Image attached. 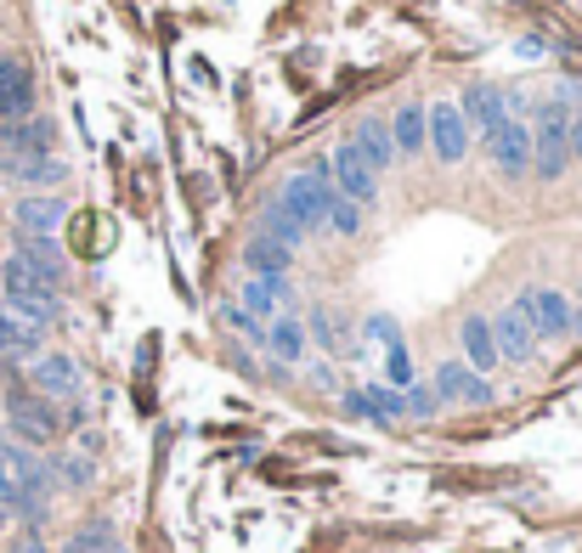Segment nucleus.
Listing matches in <instances>:
<instances>
[{
	"label": "nucleus",
	"mask_w": 582,
	"mask_h": 553,
	"mask_svg": "<svg viewBox=\"0 0 582 553\" xmlns=\"http://www.w3.org/2000/svg\"><path fill=\"white\" fill-rule=\"evenodd\" d=\"M526 130H532V175H537V181H560V175L571 169V153H565L571 108H565V97H549Z\"/></svg>",
	"instance_id": "f257e3e1"
},
{
	"label": "nucleus",
	"mask_w": 582,
	"mask_h": 553,
	"mask_svg": "<svg viewBox=\"0 0 582 553\" xmlns=\"http://www.w3.org/2000/svg\"><path fill=\"white\" fill-rule=\"evenodd\" d=\"M278 204H283L305 232H317V226L328 221V204H334V181H328V164H311V169L289 175L283 193H278Z\"/></svg>",
	"instance_id": "f03ea898"
},
{
	"label": "nucleus",
	"mask_w": 582,
	"mask_h": 553,
	"mask_svg": "<svg viewBox=\"0 0 582 553\" xmlns=\"http://www.w3.org/2000/svg\"><path fill=\"white\" fill-rule=\"evenodd\" d=\"M0 283H7V311H18L29 328H46V322H57V289H46L40 276H29L18 260H7V271H0Z\"/></svg>",
	"instance_id": "7ed1b4c3"
},
{
	"label": "nucleus",
	"mask_w": 582,
	"mask_h": 553,
	"mask_svg": "<svg viewBox=\"0 0 582 553\" xmlns=\"http://www.w3.org/2000/svg\"><path fill=\"white\" fill-rule=\"evenodd\" d=\"M7 418H12V435L23 446H51L62 435V418L51 413V401L46 396H29V390H12L7 396Z\"/></svg>",
	"instance_id": "20e7f679"
},
{
	"label": "nucleus",
	"mask_w": 582,
	"mask_h": 553,
	"mask_svg": "<svg viewBox=\"0 0 582 553\" xmlns=\"http://www.w3.org/2000/svg\"><path fill=\"white\" fill-rule=\"evenodd\" d=\"M425 147H436V164H464V153H469V125H464L458 103L425 108Z\"/></svg>",
	"instance_id": "39448f33"
},
{
	"label": "nucleus",
	"mask_w": 582,
	"mask_h": 553,
	"mask_svg": "<svg viewBox=\"0 0 582 553\" xmlns=\"http://www.w3.org/2000/svg\"><path fill=\"white\" fill-rule=\"evenodd\" d=\"M328 181H334V193H340V198H351L357 210H374V204H379V175L357 158V147H351V142H346L334 158H328Z\"/></svg>",
	"instance_id": "423d86ee"
},
{
	"label": "nucleus",
	"mask_w": 582,
	"mask_h": 553,
	"mask_svg": "<svg viewBox=\"0 0 582 553\" xmlns=\"http://www.w3.org/2000/svg\"><path fill=\"white\" fill-rule=\"evenodd\" d=\"M492 345H497V361H532V350H537V328H532V317H526V294L492 322Z\"/></svg>",
	"instance_id": "0eeeda50"
},
{
	"label": "nucleus",
	"mask_w": 582,
	"mask_h": 553,
	"mask_svg": "<svg viewBox=\"0 0 582 553\" xmlns=\"http://www.w3.org/2000/svg\"><path fill=\"white\" fill-rule=\"evenodd\" d=\"M486 153L497 158V169H504L510 181H521L532 169V130H526V119H504L486 136Z\"/></svg>",
	"instance_id": "6e6552de"
},
{
	"label": "nucleus",
	"mask_w": 582,
	"mask_h": 553,
	"mask_svg": "<svg viewBox=\"0 0 582 553\" xmlns=\"http://www.w3.org/2000/svg\"><path fill=\"white\" fill-rule=\"evenodd\" d=\"M430 396H436L442 407H453V401H464V407H486V401H492V385H486L481 373H469L464 361H442V367H436Z\"/></svg>",
	"instance_id": "1a4fd4ad"
},
{
	"label": "nucleus",
	"mask_w": 582,
	"mask_h": 553,
	"mask_svg": "<svg viewBox=\"0 0 582 553\" xmlns=\"http://www.w3.org/2000/svg\"><path fill=\"white\" fill-rule=\"evenodd\" d=\"M35 114V74L18 57H0V125H18Z\"/></svg>",
	"instance_id": "9d476101"
},
{
	"label": "nucleus",
	"mask_w": 582,
	"mask_h": 553,
	"mask_svg": "<svg viewBox=\"0 0 582 553\" xmlns=\"http://www.w3.org/2000/svg\"><path fill=\"white\" fill-rule=\"evenodd\" d=\"M458 114H464V125L481 130V142H486L497 125L510 119V97H504L497 85H469V90H464V103H458Z\"/></svg>",
	"instance_id": "9b49d317"
},
{
	"label": "nucleus",
	"mask_w": 582,
	"mask_h": 553,
	"mask_svg": "<svg viewBox=\"0 0 582 553\" xmlns=\"http://www.w3.org/2000/svg\"><path fill=\"white\" fill-rule=\"evenodd\" d=\"M35 396H46V401H74L79 396V361L74 356H35Z\"/></svg>",
	"instance_id": "f8f14e48"
},
{
	"label": "nucleus",
	"mask_w": 582,
	"mask_h": 553,
	"mask_svg": "<svg viewBox=\"0 0 582 553\" xmlns=\"http://www.w3.org/2000/svg\"><path fill=\"white\" fill-rule=\"evenodd\" d=\"M29 276H40L46 289H62V276H68V260L57 254V243L51 237H23L18 232V254H12Z\"/></svg>",
	"instance_id": "ddd939ff"
},
{
	"label": "nucleus",
	"mask_w": 582,
	"mask_h": 553,
	"mask_svg": "<svg viewBox=\"0 0 582 553\" xmlns=\"http://www.w3.org/2000/svg\"><path fill=\"white\" fill-rule=\"evenodd\" d=\"M526 317H532V328H537V339H560V333H571V300L560 294V289H532L526 294Z\"/></svg>",
	"instance_id": "4468645a"
},
{
	"label": "nucleus",
	"mask_w": 582,
	"mask_h": 553,
	"mask_svg": "<svg viewBox=\"0 0 582 553\" xmlns=\"http://www.w3.org/2000/svg\"><path fill=\"white\" fill-rule=\"evenodd\" d=\"M51 136H57L51 119H18V125L0 130V147H7L12 158H46L51 153Z\"/></svg>",
	"instance_id": "2eb2a0df"
},
{
	"label": "nucleus",
	"mask_w": 582,
	"mask_h": 553,
	"mask_svg": "<svg viewBox=\"0 0 582 553\" xmlns=\"http://www.w3.org/2000/svg\"><path fill=\"white\" fill-rule=\"evenodd\" d=\"M12 215H18V232H23V237H51V232L62 226L68 204H62V198H51V193H35V198H23Z\"/></svg>",
	"instance_id": "dca6fc26"
},
{
	"label": "nucleus",
	"mask_w": 582,
	"mask_h": 553,
	"mask_svg": "<svg viewBox=\"0 0 582 553\" xmlns=\"http://www.w3.org/2000/svg\"><path fill=\"white\" fill-rule=\"evenodd\" d=\"M283 300H289V276H249V283H243V305H237V311H249L255 322H272Z\"/></svg>",
	"instance_id": "f3484780"
},
{
	"label": "nucleus",
	"mask_w": 582,
	"mask_h": 553,
	"mask_svg": "<svg viewBox=\"0 0 582 553\" xmlns=\"http://www.w3.org/2000/svg\"><path fill=\"white\" fill-rule=\"evenodd\" d=\"M458 345H464V356H469V361H464L469 373L486 379V367H497V345H492V322H486V317H464Z\"/></svg>",
	"instance_id": "a211bd4d"
},
{
	"label": "nucleus",
	"mask_w": 582,
	"mask_h": 553,
	"mask_svg": "<svg viewBox=\"0 0 582 553\" xmlns=\"http://www.w3.org/2000/svg\"><path fill=\"white\" fill-rule=\"evenodd\" d=\"M351 147H357V158L374 169V175H385L390 164H396V147H390V130L379 125V119H362L357 125V136H351Z\"/></svg>",
	"instance_id": "6ab92c4d"
},
{
	"label": "nucleus",
	"mask_w": 582,
	"mask_h": 553,
	"mask_svg": "<svg viewBox=\"0 0 582 553\" xmlns=\"http://www.w3.org/2000/svg\"><path fill=\"white\" fill-rule=\"evenodd\" d=\"M305 322L300 317H272L266 322V350L278 356V361H305Z\"/></svg>",
	"instance_id": "aec40b11"
},
{
	"label": "nucleus",
	"mask_w": 582,
	"mask_h": 553,
	"mask_svg": "<svg viewBox=\"0 0 582 553\" xmlns=\"http://www.w3.org/2000/svg\"><path fill=\"white\" fill-rule=\"evenodd\" d=\"M385 130H390V147H396V158L425 153V108H396Z\"/></svg>",
	"instance_id": "412c9836"
},
{
	"label": "nucleus",
	"mask_w": 582,
	"mask_h": 553,
	"mask_svg": "<svg viewBox=\"0 0 582 553\" xmlns=\"http://www.w3.org/2000/svg\"><path fill=\"white\" fill-rule=\"evenodd\" d=\"M243 265H249V276H289L294 249H283V243H272V237H255V243L243 249Z\"/></svg>",
	"instance_id": "4be33fe9"
},
{
	"label": "nucleus",
	"mask_w": 582,
	"mask_h": 553,
	"mask_svg": "<svg viewBox=\"0 0 582 553\" xmlns=\"http://www.w3.org/2000/svg\"><path fill=\"white\" fill-rule=\"evenodd\" d=\"M261 237H272V243H283V249H300V243H305V226L272 198V204L261 210Z\"/></svg>",
	"instance_id": "5701e85b"
},
{
	"label": "nucleus",
	"mask_w": 582,
	"mask_h": 553,
	"mask_svg": "<svg viewBox=\"0 0 582 553\" xmlns=\"http://www.w3.org/2000/svg\"><path fill=\"white\" fill-rule=\"evenodd\" d=\"M12 175H18V181H29V187H57V181L68 175V164L46 153V158H23V164H18Z\"/></svg>",
	"instance_id": "b1692460"
},
{
	"label": "nucleus",
	"mask_w": 582,
	"mask_h": 553,
	"mask_svg": "<svg viewBox=\"0 0 582 553\" xmlns=\"http://www.w3.org/2000/svg\"><path fill=\"white\" fill-rule=\"evenodd\" d=\"M103 547H114V525L108 520H91L86 531H74L62 542V553H103Z\"/></svg>",
	"instance_id": "393cba45"
},
{
	"label": "nucleus",
	"mask_w": 582,
	"mask_h": 553,
	"mask_svg": "<svg viewBox=\"0 0 582 553\" xmlns=\"http://www.w3.org/2000/svg\"><path fill=\"white\" fill-rule=\"evenodd\" d=\"M362 401H368V418H401L407 413L401 407V390H390V385H368Z\"/></svg>",
	"instance_id": "a878e982"
},
{
	"label": "nucleus",
	"mask_w": 582,
	"mask_h": 553,
	"mask_svg": "<svg viewBox=\"0 0 582 553\" xmlns=\"http://www.w3.org/2000/svg\"><path fill=\"white\" fill-rule=\"evenodd\" d=\"M322 226H334L340 237H357V232H362V210H357L351 198L334 193V204H328V221H322Z\"/></svg>",
	"instance_id": "bb28decb"
},
{
	"label": "nucleus",
	"mask_w": 582,
	"mask_h": 553,
	"mask_svg": "<svg viewBox=\"0 0 582 553\" xmlns=\"http://www.w3.org/2000/svg\"><path fill=\"white\" fill-rule=\"evenodd\" d=\"M311 333H317L328 350H340V345H346V339H340V328H334V311H328V305H317V311H311ZM311 333H305V339H311Z\"/></svg>",
	"instance_id": "cd10ccee"
},
{
	"label": "nucleus",
	"mask_w": 582,
	"mask_h": 553,
	"mask_svg": "<svg viewBox=\"0 0 582 553\" xmlns=\"http://www.w3.org/2000/svg\"><path fill=\"white\" fill-rule=\"evenodd\" d=\"M51 481H62V486H91V464H86V457H57V475Z\"/></svg>",
	"instance_id": "c85d7f7f"
},
{
	"label": "nucleus",
	"mask_w": 582,
	"mask_h": 553,
	"mask_svg": "<svg viewBox=\"0 0 582 553\" xmlns=\"http://www.w3.org/2000/svg\"><path fill=\"white\" fill-rule=\"evenodd\" d=\"M401 407L407 413H419V418H430V413H442V401L425 390V385H407V396H401Z\"/></svg>",
	"instance_id": "c756f323"
},
{
	"label": "nucleus",
	"mask_w": 582,
	"mask_h": 553,
	"mask_svg": "<svg viewBox=\"0 0 582 553\" xmlns=\"http://www.w3.org/2000/svg\"><path fill=\"white\" fill-rule=\"evenodd\" d=\"M390 385H396V390L413 385V367H407V350H401V345H390Z\"/></svg>",
	"instance_id": "7c9ffc66"
},
{
	"label": "nucleus",
	"mask_w": 582,
	"mask_h": 553,
	"mask_svg": "<svg viewBox=\"0 0 582 553\" xmlns=\"http://www.w3.org/2000/svg\"><path fill=\"white\" fill-rule=\"evenodd\" d=\"M565 153H571V164H582V114H571V130H565Z\"/></svg>",
	"instance_id": "2f4dec72"
},
{
	"label": "nucleus",
	"mask_w": 582,
	"mask_h": 553,
	"mask_svg": "<svg viewBox=\"0 0 582 553\" xmlns=\"http://www.w3.org/2000/svg\"><path fill=\"white\" fill-rule=\"evenodd\" d=\"M7 553H46V542H40L35 531H23V536H18V542L7 547Z\"/></svg>",
	"instance_id": "473e14b6"
},
{
	"label": "nucleus",
	"mask_w": 582,
	"mask_h": 553,
	"mask_svg": "<svg viewBox=\"0 0 582 553\" xmlns=\"http://www.w3.org/2000/svg\"><path fill=\"white\" fill-rule=\"evenodd\" d=\"M193 85H215V68H210V62H204V57H198V62H193Z\"/></svg>",
	"instance_id": "72a5a7b5"
},
{
	"label": "nucleus",
	"mask_w": 582,
	"mask_h": 553,
	"mask_svg": "<svg viewBox=\"0 0 582 553\" xmlns=\"http://www.w3.org/2000/svg\"><path fill=\"white\" fill-rule=\"evenodd\" d=\"M12 169H18V158H12L7 147H0V175H12Z\"/></svg>",
	"instance_id": "f704fd0d"
},
{
	"label": "nucleus",
	"mask_w": 582,
	"mask_h": 553,
	"mask_svg": "<svg viewBox=\"0 0 582 553\" xmlns=\"http://www.w3.org/2000/svg\"><path fill=\"white\" fill-rule=\"evenodd\" d=\"M103 553H125V547H119V542H114V547H103Z\"/></svg>",
	"instance_id": "c9c22d12"
},
{
	"label": "nucleus",
	"mask_w": 582,
	"mask_h": 553,
	"mask_svg": "<svg viewBox=\"0 0 582 553\" xmlns=\"http://www.w3.org/2000/svg\"><path fill=\"white\" fill-rule=\"evenodd\" d=\"M571 328H582V311H576V317H571Z\"/></svg>",
	"instance_id": "e433bc0d"
}]
</instances>
